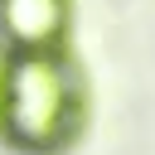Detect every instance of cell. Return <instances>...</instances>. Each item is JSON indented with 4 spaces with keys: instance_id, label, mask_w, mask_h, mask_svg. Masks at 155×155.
<instances>
[{
    "instance_id": "6da1fadb",
    "label": "cell",
    "mask_w": 155,
    "mask_h": 155,
    "mask_svg": "<svg viewBox=\"0 0 155 155\" xmlns=\"http://www.w3.org/2000/svg\"><path fill=\"white\" fill-rule=\"evenodd\" d=\"M63 107H68V92H63V68L29 53L15 63L10 73V92H5V111H10V131L29 145H53L58 131H63Z\"/></svg>"
},
{
    "instance_id": "7a4b0ae2",
    "label": "cell",
    "mask_w": 155,
    "mask_h": 155,
    "mask_svg": "<svg viewBox=\"0 0 155 155\" xmlns=\"http://www.w3.org/2000/svg\"><path fill=\"white\" fill-rule=\"evenodd\" d=\"M0 24L24 53H39V48H48L58 39L63 0H5L0 5Z\"/></svg>"
}]
</instances>
